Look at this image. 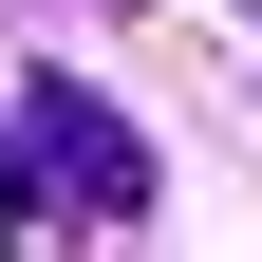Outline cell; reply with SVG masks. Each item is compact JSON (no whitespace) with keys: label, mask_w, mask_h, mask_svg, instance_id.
Returning <instances> with one entry per match:
<instances>
[{"label":"cell","mask_w":262,"mask_h":262,"mask_svg":"<svg viewBox=\"0 0 262 262\" xmlns=\"http://www.w3.org/2000/svg\"><path fill=\"white\" fill-rule=\"evenodd\" d=\"M0 187H19V206H75V225H131L150 206V150H131V113H94L75 75H38L0 113Z\"/></svg>","instance_id":"6da1fadb"}]
</instances>
